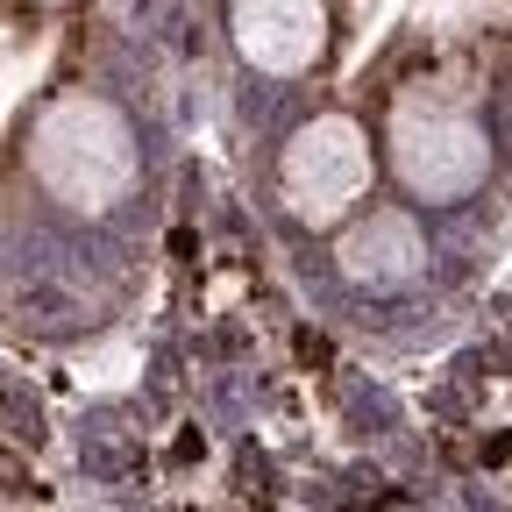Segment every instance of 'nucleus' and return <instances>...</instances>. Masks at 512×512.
I'll list each match as a JSON object with an SVG mask.
<instances>
[{"label": "nucleus", "mask_w": 512, "mask_h": 512, "mask_svg": "<svg viewBox=\"0 0 512 512\" xmlns=\"http://www.w3.org/2000/svg\"><path fill=\"white\" fill-rule=\"evenodd\" d=\"M50 8H57V0H50Z\"/></svg>", "instance_id": "obj_6"}, {"label": "nucleus", "mask_w": 512, "mask_h": 512, "mask_svg": "<svg viewBox=\"0 0 512 512\" xmlns=\"http://www.w3.org/2000/svg\"><path fill=\"white\" fill-rule=\"evenodd\" d=\"M342 278L349 285H370V292H399V285H413L420 278V264H427V242H420V228H413V214H399V207H377L370 221H356L349 235H342Z\"/></svg>", "instance_id": "obj_5"}, {"label": "nucleus", "mask_w": 512, "mask_h": 512, "mask_svg": "<svg viewBox=\"0 0 512 512\" xmlns=\"http://www.w3.org/2000/svg\"><path fill=\"white\" fill-rule=\"evenodd\" d=\"M392 164H399L406 192H420V200H463L491 171V143L463 100L406 93L392 114Z\"/></svg>", "instance_id": "obj_2"}, {"label": "nucleus", "mask_w": 512, "mask_h": 512, "mask_svg": "<svg viewBox=\"0 0 512 512\" xmlns=\"http://www.w3.org/2000/svg\"><path fill=\"white\" fill-rule=\"evenodd\" d=\"M228 22H235V43L256 72H306L328 43V8L320 0H228Z\"/></svg>", "instance_id": "obj_4"}, {"label": "nucleus", "mask_w": 512, "mask_h": 512, "mask_svg": "<svg viewBox=\"0 0 512 512\" xmlns=\"http://www.w3.org/2000/svg\"><path fill=\"white\" fill-rule=\"evenodd\" d=\"M285 200L306 228H335L363 192H370V143H363V128L349 114H320L306 121L299 136L285 143Z\"/></svg>", "instance_id": "obj_3"}, {"label": "nucleus", "mask_w": 512, "mask_h": 512, "mask_svg": "<svg viewBox=\"0 0 512 512\" xmlns=\"http://www.w3.org/2000/svg\"><path fill=\"white\" fill-rule=\"evenodd\" d=\"M29 164H36V178L57 192V200L79 207V214H107L121 192L136 185V143H128V121L107 100H93V93H72V100L43 107Z\"/></svg>", "instance_id": "obj_1"}]
</instances>
